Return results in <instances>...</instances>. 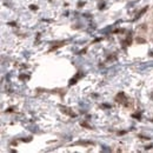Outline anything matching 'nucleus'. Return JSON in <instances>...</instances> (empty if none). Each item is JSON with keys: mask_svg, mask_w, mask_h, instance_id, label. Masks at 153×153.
Here are the masks:
<instances>
[]
</instances>
